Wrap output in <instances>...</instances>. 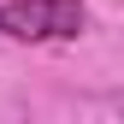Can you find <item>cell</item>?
<instances>
[{
  "instance_id": "6da1fadb",
  "label": "cell",
  "mask_w": 124,
  "mask_h": 124,
  "mask_svg": "<svg viewBox=\"0 0 124 124\" xmlns=\"http://www.w3.org/2000/svg\"><path fill=\"white\" fill-rule=\"evenodd\" d=\"M83 0H6L0 6V36L12 41H71L83 30Z\"/></svg>"
}]
</instances>
